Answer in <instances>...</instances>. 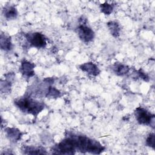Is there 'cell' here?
<instances>
[{
  "mask_svg": "<svg viewBox=\"0 0 155 155\" xmlns=\"http://www.w3.org/2000/svg\"><path fill=\"white\" fill-rule=\"evenodd\" d=\"M76 149L82 152H88L93 154H100L104 150L96 140L91 139L84 136H74Z\"/></svg>",
  "mask_w": 155,
  "mask_h": 155,
  "instance_id": "1",
  "label": "cell"
},
{
  "mask_svg": "<svg viewBox=\"0 0 155 155\" xmlns=\"http://www.w3.org/2000/svg\"><path fill=\"white\" fill-rule=\"evenodd\" d=\"M15 104L22 111L27 112L34 116H36L44 107L42 102L35 101L28 98L20 99L15 101Z\"/></svg>",
  "mask_w": 155,
  "mask_h": 155,
  "instance_id": "2",
  "label": "cell"
},
{
  "mask_svg": "<svg viewBox=\"0 0 155 155\" xmlns=\"http://www.w3.org/2000/svg\"><path fill=\"white\" fill-rule=\"evenodd\" d=\"M76 150V143L73 136L62 140L58 143L55 151L59 154H72L74 153Z\"/></svg>",
  "mask_w": 155,
  "mask_h": 155,
  "instance_id": "3",
  "label": "cell"
},
{
  "mask_svg": "<svg viewBox=\"0 0 155 155\" xmlns=\"http://www.w3.org/2000/svg\"><path fill=\"white\" fill-rule=\"evenodd\" d=\"M135 116L137 121L142 125H148L154 127V115L142 107H138L135 110Z\"/></svg>",
  "mask_w": 155,
  "mask_h": 155,
  "instance_id": "4",
  "label": "cell"
},
{
  "mask_svg": "<svg viewBox=\"0 0 155 155\" xmlns=\"http://www.w3.org/2000/svg\"><path fill=\"white\" fill-rule=\"evenodd\" d=\"M85 19L82 17L80 19L81 22L78 27V34L79 38L83 42H89L94 38V33L93 30L85 24L86 22L84 21Z\"/></svg>",
  "mask_w": 155,
  "mask_h": 155,
  "instance_id": "5",
  "label": "cell"
},
{
  "mask_svg": "<svg viewBox=\"0 0 155 155\" xmlns=\"http://www.w3.org/2000/svg\"><path fill=\"white\" fill-rule=\"evenodd\" d=\"M26 38L28 42L37 48H42L46 45V39L44 36L39 33L27 34Z\"/></svg>",
  "mask_w": 155,
  "mask_h": 155,
  "instance_id": "6",
  "label": "cell"
},
{
  "mask_svg": "<svg viewBox=\"0 0 155 155\" xmlns=\"http://www.w3.org/2000/svg\"><path fill=\"white\" fill-rule=\"evenodd\" d=\"M80 68L82 71L93 76H97L100 73V70L97 65L93 62L84 63L80 65Z\"/></svg>",
  "mask_w": 155,
  "mask_h": 155,
  "instance_id": "7",
  "label": "cell"
},
{
  "mask_svg": "<svg viewBox=\"0 0 155 155\" xmlns=\"http://www.w3.org/2000/svg\"><path fill=\"white\" fill-rule=\"evenodd\" d=\"M35 65L28 61H24L21 64V71L24 75L27 77H31L34 74L33 68Z\"/></svg>",
  "mask_w": 155,
  "mask_h": 155,
  "instance_id": "8",
  "label": "cell"
},
{
  "mask_svg": "<svg viewBox=\"0 0 155 155\" xmlns=\"http://www.w3.org/2000/svg\"><path fill=\"white\" fill-rule=\"evenodd\" d=\"M5 132L9 139H11L14 142H16L21 139V133L18 129L15 128H7L5 129Z\"/></svg>",
  "mask_w": 155,
  "mask_h": 155,
  "instance_id": "9",
  "label": "cell"
},
{
  "mask_svg": "<svg viewBox=\"0 0 155 155\" xmlns=\"http://www.w3.org/2000/svg\"><path fill=\"white\" fill-rule=\"evenodd\" d=\"M107 26L111 34L115 38H117L120 35V28L119 24L115 21H110L107 23Z\"/></svg>",
  "mask_w": 155,
  "mask_h": 155,
  "instance_id": "10",
  "label": "cell"
},
{
  "mask_svg": "<svg viewBox=\"0 0 155 155\" xmlns=\"http://www.w3.org/2000/svg\"><path fill=\"white\" fill-rule=\"evenodd\" d=\"M113 70L117 75L123 76L129 71L130 68L124 64H115L113 68Z\"/></svg>",
  "mask_w": 155,
  "mask_h": 155,
  "instance_id": "11",
  "label": "cell"
},
{
  "mask_svg": "<svg viewBox=\"0 0 155 155\" xmlns=\"http://www.w3.org/2000/svg\"><path fill=\"white\" fill-rule=\"evenodd\" d=\"M1 48L4 50H10L12 48V42L10 38L5 36V35H1Z\"/></svg>",
  "mask_w": 155,
  "mask_h": 155,
  "instance_id": "12",
  "label": "cell"
},
{
  "mask_svg": "<svg viewBox=\"0 0 155 155\" xmlns=\"http://www.w3.org/2000/svg\"><path fill=\"white\" fill-rule=\"evenodd\" d=\"M4 16L6 18L12 19H15L17 16V10L13 6H10L4 10Z\"/></svg>",
  "mask_w": 155,
  "mask_h": 155,
  "instance_id": "13",
  "label": "cell"
},
{
  "mask_svg": "<svg viewBox=\"0 0 155 155\" xmlns=\"http://www.w3.org/2000/svg\"><path fill=\"white\" fill-rule=\"evenodd\" d=\"M25 154H45L46 152L44 151L42 149H40L39 148L33 147H28L25 148Z\"/></svg>",
  "mask_w": 155,
  "mask_h": 155,
  "instance_id": "14",
  "label": "cell"
},
{
  "mask_svg": "<svg viewBox=\"0 0 155 155\" xmlns=\"http://www.w3.org/2000/svg\"><path fill=\"white\" fill-rule=\"evenodd\" d=\"M101 10L102 13H104L105 15H110L113 9V5H111L110 4H108L107 2H105L104 4H102L100 5Z\"/></svg>",
  "mask_w": 155,
  "mask_h": 155,
  "instance_id": "15",
  "label": "cell"
},
{
  "mask_svg": "<svg viewBox=\"0 0 155 155\" xmlns=\"http://www.w3.org/2000/svg\"><path fill=\"white\" fill-rule=\"evenodd\" d=\"M146 144L153 149L154 148V135L153 133H150L147 138Z\"/></svg>",
  "mask_w": 155,
  "mask_h": 155,
  "instance_id": "16",
  "label": "cell"
},
{
  "mask_svg": "<svg viewBox=\"0 0 155 155\" xmlns=\"http://www.w3.org/2000/svg\"><path fill=\"white\" fill-rule=\"evenodd\" d=\"M59 95H60V92L58 90H56V88H54L53 87L49 88L48 92H47V96L53 97H59Z\"/></svg>",
  "mask_w": 155,
  "mask_h": 155,
  "instance_id": "17",
  "label": "cell"
}]
</instances>
